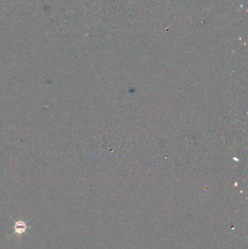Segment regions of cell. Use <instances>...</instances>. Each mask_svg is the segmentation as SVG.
<instances>
[{
	"label": "cell",
	"mask_w": 248,
	"mask_h": 249,
	"mask_svg": "<svg viewBox=\"0 0 248 249\" xmlns=\"http://www.w3.org/2000/svg\"><path fill=\"white\" fill-rule=\"evenodd\" d=\"M27 230V224L26 222L23 220H18L15 222L14 224V234L17 235H21L24 234Z\"/></svg>",
	"instance_id": "1"
}]
</instances>
